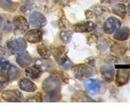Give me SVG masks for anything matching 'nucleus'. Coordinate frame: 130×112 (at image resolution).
<instances>
[{
  "instance_id": "obj_24",
  "label": "nucleus",
  "mask_w": 130,
  "mask_h": 112,
  "mask_svg": "<svg viewBox=\"0 0 130 112\" xmlns=\"http://www.w3.org/2000/svg\"><path fill=\"white\" fill-rule=\"evenodd\" d=\"M110 47H111V43L104 38L101 39L99 41V43H97V48H99L100 52H106V50H108Z\"/></svg>"
},
{
  "instance_id": "obj_30",
  "label": "nucleus",
  "mask_w": 130,
  "mask_h": 112,
  "mask_svg": "<svg viewBox=\"0 0 130 112\" xmlns=\"http://www.w3.org/2000/svg\"><path fill=\"white\" fill-rule=\"evenodd\" d=\"M42 98H41V94L40 93H37L36 95H33L32 97L28 98V102H41Z\"/></svg>"
},
{
  "instance_id": "obj_29",
  "label": "nucleus",
  "mask_w": 130,
  "mask_h": 112,
  "mask_svg": "<svg viewBox=\"0 0 130 112\" xmlns=\"http://www.w3.org/2000/svg\"><path fill=\"white\" fill-rule=\"evenodd\" d=\"M6 84H8V78H6L4 75L0 74V91L5 88Z\"/></svg>"
},
{
  "instance_id": "obj_33",
  "label": "nucleus",
  "mask_w": 130,
  "mask_h": 112,
  "mask_svg": "<svg viewBox=\"0 0 130 112\" xmlns=\"http://www.w3.org/2000/svg\"><path fill=\"white\" fill-rule=\"evenodd\" d=\"M34 3V0H23V4L28 6V9H30Z\"/></svg>"
},
{
  "instance_id": "obj_39",
  "label": "nucleus",
  "mask_w": 130,
  "mask_h": 112,
  "mask_svg": "<svg viewBox=\"0 0 130 112\" xmlns=\"http://www.w3.org/2000/svg\"><path fill=\"white\" fill-rule=\"evenodd\" d=\"M129 49H130V44H129Z\"/></svg>"
},
{
  "instance_id": "obj_6",
  "label": "nucleus",
  "mask_w": 130,
  "mask_h": 112,
  "mask_svg": "<svg viewBox=\"0 0 130 112\" xmlns=\"http://www.w3.org/2000/svg\"><path fill=\"white\" fill-rule=\"evenodd\" d=\"M107 13H109V10L107 8L103 5H94L92 8H90L87 13H86V16L88 18H100L104 15H106Z\"/></svg>"
},
{
  "instance_id": "obj_5",
  "label": "nucleus",
  "mask_w": 130,
  "mask_h": 112,
  "mask_svg": "<svg viewBox=\"0 0 130 112\" xmlns=\"http://www.w3.org/2000/svg\"><path fill=\"white\" fill-rule=\"evenodd\" d=\"M121 27V21L115 17H109L104 23V31L107 34H113V33Z\"/></svg>"
},
{
  "instance_id": "obj_8",
  "label": "nucleus",
  "mask_w": 130,
  "mask_h": 112,
  "mask_svg": "<svg viewBox=\"0 0 130 112\" xmlns=\"http://www.w3.org/2000/svg\"><path fill=\"white\" fill-rule=\"evenodd\" d=\"M130 79V71L125 70V69H121L116 72V78H115V83L116 86H124L126 85Z\"/></svg>"
},
{
  "instance_id": "obj_27",
  "label": "nucleus",
  "mask_w": 130,
  "mask_h": 112,
  "mask_svg": "<svg viewBox=\"0 0 130 112\" xmlns=\"http://www.w3.org/2000/svg\"><path fill=\"white\" fill-rule=\"evenodd\" d=\"M77 95H79L80 97L78 96H74L73 97V101H82V102H92L90 97H88L85 93H83V92H79V93H77Z\"/></svg>"
},
{
  "instance_id": "obj_7",
  "label": "nucleus",
  "mask_w": 130,
  "mask_h": 112,
  "mask_svg": "<svg viewBox=\"0 0 130 112\" xmlns=\"http://www.w3.org/2000/svg\"><path fill=\"white\" fill-rule=\"evenodd\" d=\"M29 20H30L31 25L34 27V28H40V27H42V25H44L45 22H47L45 17L39 12H33L32 13V14L30 15Z\"/></svg>"
},
{
  "instance_id": "obj_15",
  "label": "nucleus",
  "mask_w": 130,
  "mask_h": 112,
  "mask_svg": "<svg viewBox=\"0 0 130 112\" xmlns=\"http://www.w3.org/2000/svg\"><path fill=\"white\" fill-rule=\"evenodd\" d=\"M17 62L21 68H27L32 62V57L27 52H20L19 55L17 56Z\"/></svg>"
},
{
  "instance_id": "obj_25",
  "label": "nucleus",
  "mask_w": 130,
  "mask_h": 112,
  "mask_svg": "<svg viewBox=\"0 0 130 112\" xmlns=\"http://www.w3.org/2000/svg\"><path fill=\"white\" fill-rule=\"evenodd\" d=\"M59 37L60 39L64 42V43H68L71 38H72V32H69V31H61L59 33Z\"/></svg>"
},
{
  "instance_id": "obj_13",
  "label": "nucleus",
  "mask_w": 130,
  "mask_h": 112,
  "mask_svg": "<svg viewBox=\"0 0 130 112\" xmlns=\"http://www.w3.org/2000/svg\"><path fill=\"white\" fill-rule=\"evenodd\" d=\"M52 53H53L56 61L58 62L59 66H61L64 61H66V59L68 58L66 55V49L64 48H54L52 50Z\"/></svg>"
},
{
  "instance_id": "obj_19",
  "label": "nucleus",
  "mask_w": 130,
  "mask_h": 112,
  "mask_svg": "<svg viewBox=\"0 0 130 112\" xmlns=\"http://www.w3.org/2000/svg\"><path fill=\"white\" fill-rule=\"evenodd\" d=\"M25 74H27V76L33 78V79H36V78H38L40 76L41 69L39 67H37V66H33V67L27 68V70H25Z\"/></svg>"
},
{
  "instance_id": "obj_28",
  "label": "nucleus",
  "mask_w": 130,
  "mask_h": 112,
  "mask_svg": "<svg viewBox=\"0 0 130 112\" xmlns=\"http://www.w3.org/2000/svg\"><path fill=\"white\" fill-rule=\"evenodd\" d=\"M13 25H14V23H13L12 21H5V23L3 24V31L5 33H10L13 31Z\"/></svg>"
},
{
  "instance_id": "obj_4",
  "label": "nucleus",
  "mask_w": 130,
  "mask_h": 112,
  "mask_svg": "<svg viewBox=\"0 0 130 112\" xmlns=\"http://www.w3.org/2000/svg\"><path fill=\"white\" fill-rule=\"evenodd\" d=\"M85 87L90 94L95 95L102 91V89L104 88V85L102 82L97 81V79H86Z\"/></svg>"
},
{
  "instance_id": "obj_38",
  "label": "nucleus",
  "mask_w": 130,
  "mask_h": 112,
  "mask_svg": "<svg viewBox=\"0 0 130 112\" xmlns=\"http://www.w3.org/2000/svg\"><path fill=\"white\" fill-rule=\"evenodd\" d=\"M0 42H1V37H0Z\"/></svg>"
},
{
  "instance_id": "obj_9",
  "label": "nucleus",
  "mask_w": 130,
  "mask_h": 112,
  "mask_svg": "<svg viewBox=\"0 0 130 112\" xmlns=\"http://www.w3.org/2000/svg\"><path fill=\"white\" fill-rule=\"evenodd\" d=\"M2 97L4 101H8V102H21L23 98L22 94L16 90H8L3 92Z\"/></svg>"
},
{
  "instance_id": "obj_26",
  "label": "nucleus",
  "mask_w": 130,
  "mask_h": 112,
  "mask_svg": "<svg viewBox=\"0 0 130 112\" xmlns=\"http://www.w3.org/2000/svg\"><path fill=\"white\" fill-rule=\"evenodd\" d=\"M10 67V62L6 60L5 58L0 57V72H4L9 69Z\"/></svg>"
},
{
  "instance_id": "obj_3",
  "label": "nucleus",
  "mask_w": 130,
  "mask_h": 112,
  "mask_svg": "<svg viewBox=\"0 0 130 112\" xmlns=\"http://www.w3.org/2000/svg\"><path fill=\"white\" fill-rule=\"evenodd\" d=\"M8 47L10 48L11 52L13 54H19L20 52H22L25 47H27V42H25V39L20 37L14 39V40H11L8 42Z\"/></svg>"
},
{
  "instance_id": "obj_12",
  "label": "nucleus",
  "mask_w": 130,
  "mask_h": 112,
  "mask_svg": "<svg viewBox=\"0 0 130 112\" xmlns=\"http://www.w3.org/2000/svg\"><path fill=\"white\" fill-rule=\"evenodd\" d=\"M25 39L32 43H37L42 39V32L39 30H32L25 33Z\"/></svg>"
},
{
  "instance_id": "obj_23",
  "label": "nucleus",
  "mask_w": 130,
  "mask_h": 112,
  "mask_svg": "<svg viewBox=\"0 0 130 112\" xmlns=\"http://www.w3.org/2000/svg\"><path fill=\"white\" fill-rule=\"evenodd\" d=\"M37 50H38V53L40 54V56L42 58H49L51 56V51L45 47L44 44H39Z\"/></svg>"
},
{
  "instance_id": "obj_14",
  "label": "nucleus",
  "mask_w": 130,
  "mask_h": 112,
  "mask_svg": "<svg viewBox=\"0 0 130 112\" xmlns=\"http://www.w3.org/2000/svg\"><path fill=\"white\" fill-rule=\"evenodd\" d=\"M14 25L16 27V29L21 33H24L29 30V23L22 16H17L14 19Z\"/></svg>"
},
{
  "instance_id": "obj_2",
  "label": "nucleus",
  "mask_w": 130,
  "mask_h": 112,
  "mask_svg": "<svg viewBox=\"0 0 130 112\" xmlns=\"http://www.w3.org/2000/svg\"><path fill=\"white\" fill-rule=\"evenodd\" d=\"M73 70H74V76L77 78V79L89 78L95 73L94 69L89 67L87 65H78V66H76Z\"/></svg>"
},
{
  "instance_id": "obj_34",
  "label": "nucleus",
  "mask_w": 130,
  "mask_h": 112,
  "mask_svg": "<svg viewBox=\"0 0 130 112\" xmlns=\"http://www.w3.org/2000/svg\"><path fill=\"white\" fill-rule=\"evenodd\" d=\"M70 0H55V2H57L58 4H61V5H67L69 3Z\"/></svg>"
},
{
  "instance_id": "obj_37",
  "label": "nucleus",
  "mask_w": 130,
  "mask_h": 112,
  "mask_svg": "<svg viewBox=\"0 0 130 112\" xmlns=\"http://www.w3.org/2000/svg\"><path fill=\"white\" fill-rule=\"evenodd\" d=\"M1 22H2V17L0 16V25H1Z\"/></svg>"
},
{
  "instance_id": "obj_17",
  "label": "nucleus",
  "mask_w": 130,
  "mask_h": 112,
  "mask_svg": "<svg viewBox=\"0 0 130 112\" xmlns=\"http://www.w3.org/2000/svg\"><path fill=\"white\" fill-rule=\"evenodd\" d=\"M112 12L115 15L120 16L121 18H124L126 16V13H127V8H126V5L124 3L118 2L116 4H114L112 6Z\"/></svg>"
},
{
  "instance_id": "obj_11",
  "label": "nucleus",
  "mask_w": 130,
  "mask_h": 112,
  "mask_svg": "<svg viewBox=\"0 0 130 112\" xmlns=\"http://www.w3.org/2000/svg\"><path fill=\"white\" fill-rule=\"evenodd\" d=\"M101 73L104 77V79H106L107 82H112L114 79V74L115 71L114 68L110 65H104L101 68Z\"/></svg>"
},
{
  "instance_id": "obj_36",
  "label": "nucleus",
  "mask_w": 130,
  "mask_h": 112,
  "mask_svg": "<svg viewBox=\"0 0 130 112\" xmlns=\"http://www.w3.org/2000/svg\"><path fill=\"white\" fill-rule=\"evenodd\" d=\"M105 1V0H104ZM110 2H122V3H126V2H129L130 0H108Z\"/></svg>"
},
{
  "instance_id": "obj_20",
  "label": "nucleus",
  "mask_w": 130,
  "mask_h": 112,
  "mask_svg": "<svg viewBox=\"0 0 130 112\" xmlns=\"http://www.w3.org/2000/svg\"><path fill=\"white\" fill-rule=\"evenodd\" d=\"M0 8L5 11L13 12L16 9V4L12 0H0Z\"/></svg>"
},
{
  "instance_id": "obj_35",
  "label": "nucleus",
  "mask_w": 130,
  "mask_h": 112,
  "mask_svg": "<svg viewBox=\"0 0 130 112\" xmlns=\"http://www.w3.org/2000/svg\"><path fill=\"white\" fill-rule=\"evenodd\" d=\"M86 62L91 65V66H94L95 65V59L94 58H88V59H86Z\"/></svg>"
},
{
  "instance_id": "obj_32",
  "label": "nucleus",
  "mask_w": 130,
  "mask_h": 112,
  "mask_svg": "<svg viewBox=\"0 0 130 112\" xmlns=\"http://www.w3.org/2000/svg\"><path fill=\"white\" fill-rule=\"evenodd\" d=\"M59 25H60V28L66 29V28H68V27H69V23H68V21L66 20V19L62 18L61 20H59Z\"/></svg>"
},
{
  "instance_id": "obj_16",
  "label": "nucleus",
  "mask_w": 130,
  "mask_h": 112,
  "mask_svg": "<svg viewBox=\"0 0 130 112\" xmlns=\"http://www.w3.org/2000/svg\"><path fill=\"white\" fill-rule=\"evenodd\" d=\"M130 35V30L127 27H123V28H119L116 30V33L114 34V39L120 41H124L126 39H128Z\"/></svg>"
},
{
  "instance_id": "obj_22",
  "label": "nucleus",
  "mask_w": 130,
  "mask_h": 112,
  "mask_svg": "<svg viewBox=\"0 0 130 112\" xmlns=\"http://www.w3.org/2000/svg\"><path fill=\"white\" fill-rule=\"evenodd\" d=\"M9 78L11 81H15L20 75V70H19L16 66H10L9 67Z\"/></svg>"
},
{
  "instance_id": "obj_18",
  "label": "nucleus",
  "mask_w": 130,
  "mask_h": 112,
  "mask_svg": "<svg viewBox=\"0 0 130 112\" xmlns=\"http://www.w3.org/2000/svg\"><path fill=\"white\" fill-rule=\"evenodd\" d=\"M19 87H20L21 90L27 91V92H33V91L36 90L35 84H33L31 81L27 79V78H23V79L20 81V83H19Z\"/></svg>"
},
{
  "instance_id": "obj_21",
  "label": "nucleus",
  "mask_w": 130,
  "mask_h": 112,
  "mask_svg": "<svg viewBox=\"0 0 130 112\" xmlns=\"http://www.w3.org/2000/svg\"><path fill=\"white\" fill-rule=\"evenodd\" d=\"M127 47L126 44H113L111 48V52L113 53V55H124L126 53Z\"/></svg>"
},
{
  "instance_id": "obj_1",
  "label": "nucleus",
  "mask_w": 130,
  "mask_h": 112,
  "mask_svg": "<svg viewBox=\"0 0 130 112\" xmlns=\"http://www.w3.org/2000/svg\"><path fill=\"white\" fill-rule=\"evenodd\" d=\"M60 79L57 77H49L47 78L43 84H42V88L44 92L47 93L45 96V101L48 102H56L60 100Z\"/></svg>"
},
{
  "instance_id": "obj_31",
  "label": "nucleus",
  "mask_w": 130,
  "mask_h": 112,
  "mask_svg": "<svg viewBox=\"0 0 130 112\" xmlns=\"http://www.w3.org/2000/svg\"><path fill=\"white\" fill-rule=\"evenodd\" d=\"M61 67L64 69V70H69L71 67H72V62H71V60L69 58L66 59V61H64L62 65H61Z\"/></svg>"
},
{
  "instance_id": "obj_10",
  "label": "nucleus",
  "mask_w": 130,
  "mask_h": 112,
  "mask_svg": "<svg viewBox=\"0 0 130 112\" xmlns=\"http://www.w3.org/2000/svg\"><path fill=\"white\" fill-rule=\"evenodd\" d=\"M95 24L92 21H82L73 25V30L75 32H79V33H86V32H91L94 30Z\"/></svg>"
}]
</instances>
